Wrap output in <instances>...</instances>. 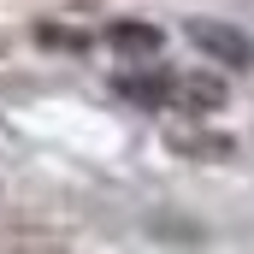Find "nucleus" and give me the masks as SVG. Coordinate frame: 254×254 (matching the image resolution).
Returning a JSON list of instances; mask_svg holds the SVG:
<instances>
[{
  "label": "nucleus",
  "instance_id": "f257e3e1",
  "mask_svg": "<svg viewBox=\"0 0 254 254\" xmlns=\"http://www.w3.org/2000/svg\"><path fill=\"white\" fill-rule=\"evenodd\" d=\"M195 42L213 54V60H231V65H249V42L243 36H231L225 24H195Z\"/></svg>",
  "mask_w": 254,
  "mask_h": 254
},
{
  "label": "nucleus",
  "instance_id": "f03ea898",
  "mask_svg": "<svg viewBox=\"0 0 254 254\" xmlns=\"http://www.w3.org/2000/svg\"><path fill=\"white\" fill-rule=\"evenodd\" d=\"M113 42L130 48V54H154V48H160V36H154L148 24H119V30H113Z\"/></svg>",
  "mask_w": 254,
  "mask_h": 254
}]
</instances>
